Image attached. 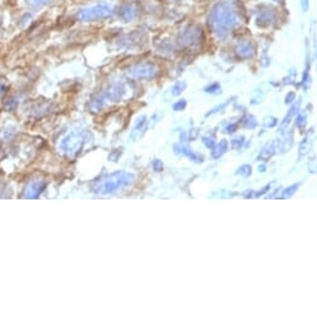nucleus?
<instances>
[{"label":"nucleus","instance_id":"423d86ee","mask_svg":"<svg viewBox=\"0 0 317 318\" xmlns=\"http://www.w3.org/2000/svg\"><path fill=\"white\" fill-rule=\"evenodd\" d=\"M110 14V8L109 6H95V8L89 9L87 11H82L80 14V19L82 20H92V19L104 18V16Z\"/></svg>","mask_w":317,"mask_h":318},{"label":"nucleus","instance_id":"20e7f679","mask_svg":"<svg viewBox=\"0 0 317 318\" xmlns=\"http://www.w3.org/2000/svg\"><path fill=\"white\" fill-rule=\"evenodd\" d=\"M46 189V183L45 181H41V180H35V181H31V183L26 184V186L24 188L23 196L24 198H38L39 196L43 193V191Z\"/></svg>","mask_w":317,"mask_h":318},{"label":"nucleus","instance_id":"6e6552de","mask_svg":"<svg viewBox=\"0 0 317 318\" xmlns=\"http://www.w3.org/2000/svg\"><path fill=\"white\" fill-rule=\"evenodd\" d=\"M123 93H124L123 87L119 86V85H114V86H111L110 89H109L108 99H110L111 101H116L121 98Z\"/></svg>","mask_w":317,"mask_h":318},{"label":"nucleus","instance_id":"9d476101","mask_svg":"<svg viewBox=\"0 0 317 318\" xmlns=\"http://www.w3.org/2000/svg\"><path fill=\"white\" fill-rule=\"evenodd\" d=\"M301 5L304 10H307V8H309V0H302Z\"/></svg>","mask_w":317,"mask_h":318},{"label":"nucleus","instance_id":"f03ea898","mask_svg":"<svg viewBox=\"0 0 317 318\" xmlns=\"http://www.w3.org/2000/svg\"><path fill=\"white\" fill-rule=\"evenodd\" d=\"M133 180L134 176L131 174L121 171L114 172V174L106 175V176L101 177L99 181H96L92 190L99 195H110V193L119 192L120 190L125 189L133 183Z\"/></svg>","mask_w":317,"mask_h":318},{"label":"nucleus","instance_id":"7ed1b4c3","mask_svg":"<svg viewBox=\"0 0 317 318\" xmlns=\"http://www.w3.org/2000/svg\"><path fill=\"white\" fill-rule=\"evenodd\" d=\"M90 132L87 130H74L68 133L60 142V150L63 154L72 155L78 154L85 144L89 141Z\"/></svg>","mask_w":317,"mask_h":318},{"label":"nucleus","instance_id":"39448f33","mask_svg":"<svg viewBox=\"0 0 317 318\" xmlns=\"http://www.w3.org/2000/svg\"><path fill=\"white\" fill-rule=\"evenodd\" d=\"M276 21V13L269 6H261L257 11V24L261 26H269Z\"/></svg>","mask_w":317,"mask_h":318},{"label":"nucleus","instance_id":"9b49d317","mask_svg":"<svg viewBox=\"0 0 317 318\" xmlns=\"http://www.w3.org/2000/svg\"><path fill=\"white\" fill-rule=\"evenodd\" d=\"M3 91H4V86L1 84H0V95L3 94Z\"/></svg>","mask_w":317,"mask_h":318},{"label":"nucleus","instance_id":"f257e3e1","mask_svg":"<svg viewBox=\"0 0 317 318\" xmlns=\"http://www.w3.org/2000/svg\"><path fill=\"white\" fill-rule=\"evenodd\" d=\"M209 24L216 35L224 36L238 24V13L230 3L220 1L210 10Z\"/></svg>","mask_w":317,"mask_h":318},{"label":"nucleus","instance_id":"1a4fd4ad","mask_svg":"<svg viewBox=\"0 0 317 318\" xmlns=\"http://www.w3.org/2000/svg\"><path fill=\"white\" fill-rule=\"evenodd\" d=\"M238 53H240V54L246 55V57H247V55H250L251 52H252V48H251L250 44L245 43V44H241L240 48H238Z\"/></svg>","mask_w":317,"mask_h":318},{"label":"nucleus","instance_id":"0eeeda50","mask_svg":"<svg viewBox=\"0 0 317 318\" xmlns=\"http://www.w3.org/2000/svg\"><path fill=\"white\" fill-rule=\"evenodd\" d=\"M131 75L135 77H151L155 75V69L151 65H138L131 70Z\"/></svg>","mask_w":317,"mask_h":318},{"label":"nucleus","instance_id":"f8f14e48","mask_svg":"<svg viewBox=\"0 0 317 318\" xmlns=\"http://www.w3.org/2000/svg\"><path fill=\"white\" fill-rule=\"evenodd\" d=\"M275 1H277V0H275Z\"/></svg>","mask_w":317,"mask_h":318}]
</instances>
